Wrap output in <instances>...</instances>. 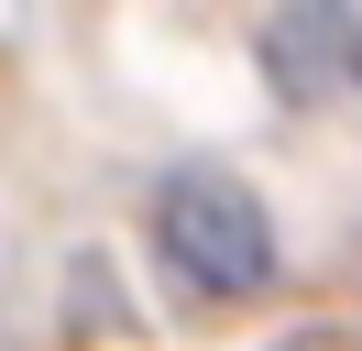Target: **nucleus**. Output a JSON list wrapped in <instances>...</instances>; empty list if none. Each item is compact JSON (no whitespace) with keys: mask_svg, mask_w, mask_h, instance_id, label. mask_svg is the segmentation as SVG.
<instances>
[{"mask_svg":"<svg viewBox=\"0 0 362 351\" xmlns=\"http://www.w3.org/2000/svg\"><path fill=\"white\" fill-rule=\"evenodd\" d=\"M154 253L176 263V285L198 297H264L274 285V219L242 176L220 165H187L154 187Z\"/></svg>","mask_w":362,"mask_h":351,"instance_id":"1","label":"nucleus"}]
</instances>
